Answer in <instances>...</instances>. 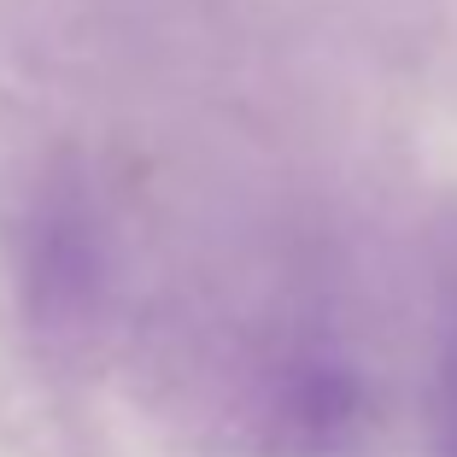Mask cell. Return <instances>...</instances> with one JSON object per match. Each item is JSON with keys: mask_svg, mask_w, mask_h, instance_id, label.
I'll return each instance as SVG.
<instances>
[{"mask_svg": "<svg viewBox=\"0 0 457 457\" xmlns=\"http://www.w3.org/2000/svg\"><path fill=\"white\" fill-rule=\"evenodd\" d=\"M434 452L457 457V311L445 323L440 370H434Z\"/></svg>", "mask_w": 457, "mask_h": 457, "instance_id": "cell-1", "label": "cell"}]
</instances>
